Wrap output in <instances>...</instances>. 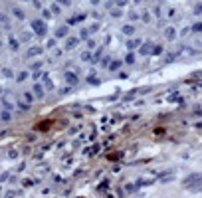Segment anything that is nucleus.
Wrapping results in <instances>:
<instances>
[{
    "mask_svg": "<svg viewBox=\"0 0 202 198\" xmlns=\"http://www.w3.org/2000/svg\"><path fill=\"white\" fill-rule=\"evenodd\" d=\"M194 12H196V14H200V12H202V6H196V8H194Z\"/></svg>",
    "mask_w": 202,
    "mask_h": 198,
    "instance_id": "22",
    "label": "nucleus"
},
{
    "mask_svg": "<svg viewBox=\"0 0 202 198\" xmlns=\"http://www.w3.org/2000/svg\"><path fill=\"white\" fill-rule=\"evenodd\" d=\"M60 4H64V6H70V4H72V0H60Z\"/></svg>",
    "mask_w": 202,
    "mask_h": 198,
    "instance_id": "20",
    "label": "nucleus"
},
{
    "mask_svg": "<svg viewBox=\"0 0 202 198\" xmlns=\"http://www.w3.org/2000/svg\"><path fill=\"white\" fill-rule=\"evenodd\" d=\"M32 30L38 34V36H46V24L42 20H32Z\"/></svg>",
    "mask_w": 202,
    "mask_h": 198,
    "instance_id": "1",
    "label": "nucleus"
},
{
    "mask_svg": "<svg viewBox=\"0 0 202 198\" xmlns=\"http://www.w3.org/2000/svg\"><path fill=\"white\" fill-rule=\"evenodd\" d=\"M91 2H93V4H97V2H99V0H91Z\"/></svg>",
    "mask_w": 202,
    "mask_h": 198,
    "instance_id": "23",
    "label": "nucleus"
},
{
    "mask_svg": "<svg viewBox=\"0 0 202 198\" xmlns=\"http://www.w3.org/2000/svg\"><path fill=\"white\" fill-rule=\"evenodd\" d=\"M40 52H42L40 48H32V50H30V56H38Z\"/></svg>",
    "mask_w": 202,
    "mask_h": 198,
    "instance_id": "16",
    "label": "nucleus"
},
{
    "mask_svg": "<svg viewBox=\"0 0 202 198\" xmlns=\"http://www.w3.org/2000/svg\"><path fill=\"white\" fill-rule=\"evenodd\" d=\"M28 77V74H26V72H22V74H20V75H18V81H24V79Z\"/></svg>",
    "mask_w": 202,
    "mask_h": 198,
    "instance_id": "19",
    "label": "nucleus"
},
{
    "mask_svg": "<svg viewBox=\"0 0 202 198\" xmlns=\"http://www.w3.org/2000/svg\"><path fill=\"white\" fill-rule=\"evenodd\" d=\"M44 81H46V87H48V89H54V85H52L50 77H44Z\"/></svg>",
    "mask_w": 202,
    "mask_h": 198,
    "instance_id": "17",
    "label": "nucleus"
},
{
    "mask_svg": "<svg viewBox=\"0 0 202 198\" xmlns=\"http://www.w3.org/2000/svg\"><path fill=\"white\" fill-rule=\"evenodd\" d=\"M125 60H127V64H133V62H135V54H129Z\"/></svg>",
    "mask_w": 202,
    "mask_h": 198,
    "instance_id": "15",
    "label": "nucleus"
},
{
    "mask_svg": "<svg viewBox=\"0 0 202 198\" xmlns=\"http://www.w3.org/2000/svg\"><path fill=\"white\" fill-rule=\"evenodd\" d=\"M34 91H36V95H38V97L44 95V87H42V85H36V87H34Z\"/></svg>",
    "mask_w": 202,
    "mask_h": 198,
    "instance_id": "8",
    "label": "nucleus"
},
{
    "mask_svg": "<svg viewBox=\"0 0 202 198\" xmlns=\"http://www.w3.org/2000/svg\"><path fill=\"white\" fill-rule=\"evenodd\" d=\"M66 81H68L70 85H76V83H77V75H74V74L68 72V74H66Z\"/></svg>",
    "mask_w": 202,
    "mask_h": 198,
    "instance_id": "2",
    "label": "nucleus"
},
{
    "mask_svg": "<svg viewBox=\"0 0 202 198\" xmlns=\"http://www.w3.org/2000/svg\"><path fill=\"white\" fill-rule=\"evenodd\" d=\"M192 30H194V32H202V22H196V24L192 26Z\"/></svg>",
    "mask_w": 202,
    "mask_h": 198,
    "instance_id": "12",
    "label": "nucleus"
},
{
    "mask_svg": "<svg viewBox=\"0 0 202 198\" xmlns=\"http://www.w3.org/2000/svg\"><path fill=\"white\" fill-rule=\"evenodd\" d=\"M164 36H166L168 40H174V38H176V30H174V28H166Z\"/></svg>",
    "mask_w": 202,
    "mask_h": 198,
    "instance_id": "5",
    "label": "nucleus"
},
{
    "mask_svg": "<svg viewBox=\"0 0 202 198\" xmlns=\"http://www.w3.org/2000/svg\"><path fill=\"white\" fill-rule=\"evenodd\" d=\"M161 52H162V46H155V48H153V54H155V56H159Z\"/></svg>",
    "mask_w": 202,
    "mask_h": 198,
    "instance_id": "14",
    "label": "nucleus"
},
{
    "mask_svg": "<svg viewBox=\"0 0 202 198\" xmlns=\"http://www.w3.org/2000/svg\"><path fill=\"white\" fill-rule=\"evenodd\" d=\"M2 121H10V113H8V111H4V113H2Z\"/></svg>",
    "mask_w": 202,
    "mask_h": 198,
    "instance_id": "18",
    "label": "nucleus"
},
{
    "mask_svg": "<svg viewBox=\"0 0 202 198\" xmlns=\"http://www.w3.org/2000/svg\"><path fill=\"white\" fill-rule=\"evenodd\" d=\"M119 68H121V62H113L109 70H111V72H115V70H119Z\"/></svg>",
    "mask_w": 202,
    "mask_h": 198,
    "instance_id": "10",
    "label": "nucleus"
},
{
    "mask_svg": "<svg viewBox=\"0 0 202 198\" xmlns=\"http://www.w3.org/2000/svg\"><path fill=\"white\" fill-rule=\"evenodd\" d=\"M24 99H26L28 103H32V101H34V97H32V93H28V91L24 93Z\"/></svg>",
    "mask_w": 202,
    "mask_h": 198,
    "instance_id": "13",
    "label": "nucleus"
},
{
    "mask_svg": "<svg viewBox=\"0 0 202 198\" xmlns=\"http://www.w3.org/2000/svg\"><path fill=\"white\" fill-rule=\"evenodd\" d=\"M76 44H77V38H70V40H68V44H66V48H68V50H72Z\"/></svg>",
    "mask_w": 202,
    "mask_h": 198,
    "instance_id": "6",
    "label": "nucleus"
},
{
    "mask_svg": "<svg viewBox=\"0 0 202 198\" xmlns=\"http://www.w3.org/2000/svg\"><path fill=\"white\" fill-rule=\"evenodd\" d=\"M66 34H68V26H62V28L56 30V36L58 38H66Z\"/></svg>",
    "mask_w": 202,
    "mask_h": 198,
    "instance_id": "3",
    "label": "nucleus"
},
{
    "mask_svg": "<svg viewBox=\"0 0 202 198\" xmlns=\"http://www.w3.org/2000/svg\"><path fill=\"white\" fill-rule=\"evenodd\" d=\"M139 44H141V42H139V40H131V42H129V44H127V46H129V48H131V50H133V48H137V46H139Z\"/></svg>",
    "mask_w": 202,
    "mask_h": 198,
    "instance_id": "9",
    "label": "nucleus"
},
{
    "mask_svg": "<svg viewBox=\"0 0 202 198\" xmlns=\"http://www.w3.org/2000/svg\"><path fill=\"white\" fill-rule=\"evenodd\" d=\"M125 4H127V0H117V6H121V8H123Z\"/></svg>",
    "mask_w": 202,
    "mask_h": 198,
    "instance_id": "21",
    "label": "nucleus"
},
{
    "mask_svg": "<svg viewBox=\"0 0 202 198\" xmlns=\"http://www.w3.org/2000/svg\"><path fill=\"white\" fill-rule=\"evenodd\" d=\"M87 81H89L91 85H99V79H97V77H91V75H89V77H87Z\"/></svg>",
    "mask_w": 202,
    "mask_h": 198,
    "instance_id": "11",
    "label": "nucleus"
},
{
    "mask_svg": "<svg viewBox=\"0 0 202 198\" xmlns=\"http://www.w3.org/2000/svg\"><path fill=\"white\" fill-rule=\"evenodd\" d=\"M139 52H141L143 56H147V54H153V46H151V44H145V46H143Z\"/></svg>",
    "mask_w": 202,
    "mask_h": 198,
    "instance_id": "4",
    "label": "nucleus"
},
{
    "mask_svg": "<svg viewBox=\"0 0 202 198\" xmlns=\"http://www.w3.org/2000/svg\"><path fill=\"white\" fill-rule=\"evenodd\" d=\"M133 32H135V28H133V26H123V34H127V36H131Z\"/></svg>",
    "mask_w": 202,
    "mask_h": 198,
    "instance_id": "7",
    "label": "nucleus"
}]
</instances>
